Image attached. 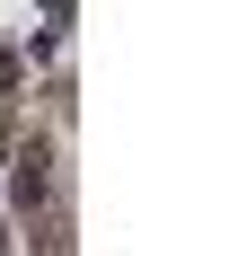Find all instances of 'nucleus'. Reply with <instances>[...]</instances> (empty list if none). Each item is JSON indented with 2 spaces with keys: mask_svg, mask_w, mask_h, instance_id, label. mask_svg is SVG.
Returning <instances> with one entry per match:
<instances>
[{
  "mask_svg": "<svg viewBox=\"0 0 238 256\" xmlns=\"http://www.w3.org/2000/svg\"><path fill=\"white\" fill-rule=\"evenodd\" d=\"M18 204H44V142L18 159Z\"/></svg>",
  "mask_w": 238,
  "mask_h": 256,
  "instance_id": "1",
  "label": "nucleus"
}]
</instances>
